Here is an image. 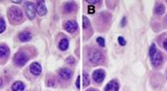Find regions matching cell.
Segmentation results:
<instances>
[{
    "label": "cell",
    "instance_id": "1",
    "mask_svg": "<svg viewBox=\"0 0 167 91\" xmlns=\"http://www.w3.org/2000/svg\"><path fill=\"white\" fill-rule=\"evenodd\" d=\"M87 60L90 61V63L96 65L99 63H102L104 60V56L101 52H99L96 49H90L87 53Z\"/></svg>",
    "mask_w": 167,
    "mask_h": 91
},
{
    "label": "cell",
    "instance_id": "2",
    "mask_svg": "<svg viewBox=\"0 0 167 91\" xmlns=\"http://www.w3.org/2000/svg\"><path fill=\"white\" fill-rule=\"evenodd\" d=\"M149 55H150V58H151L152 64L154 66L158 67L162 63V55H161L160 52H159V51L157 50L155 44H152L151 47H150Z\"/></svg>",
    "mask_w": 167,
    "mask_h": 91
},
{
    "label": "cell",
    "instance_id": "3",
    "mask_svg": "<svg viewBox=\"0 0 167 91\" xmlns=\"http://www.w3.org/2000/svg\"><path fill=\"white\" fill-rule=\"evenodd\" d=\"M9 18L12 21V23H19L23 19L22 11L16 7H13L9 10Z\"/></svg>",
    "mask_w": 167,
    "mask_h": 91
},
{
    "label": "cell",
    "instance_id": "4",
    "mask_svg": "<svg viewBox=\"0 0 167 91\" xmlns=\"http://www.w3.org/2000/svg\"><path fill=\"white\" fill-rule=\"evenodd\" d=\"M28 59H29V57H28V55L24 52H18L16 53L15 58H14V60H15V63L18 65V66H23Z\"/></svg>",
    "mask_w": 167,
    "mask_h": 91
},
{
    "label": "cell",
    "instance_id": "5",
    "mask_svg": "<svg viewBox=\"0 0 167 91\" xmlns=\"http://www.w3.org/2000/svg\"><path fill=\"white\" fill-rule=\"evenodd\" d=\"M25 12L30 19H34L36 15V8L33 2H26L25 3Z\"/></svg>",
    "mask_w": 167,
    "mask_h": 91
},
{
    "label": "cell",
    "instance_id": "6",
    "mask_svg": "<svg viewBox=\"0 0 167 91\" xmlns=\"http://www.w3.org/2000/svg\"><path fill=\"white\" fill-rule=\"evenodd\" d=\"M105 76H106V73L102 69H97V70H95V71L93 72V75H92L94 81H95L96 83H102L104 81Z\"/></svg>",
    "mask_w": 167,
    "mask_h": 91
},
{
    "label": "cell",
    "instance_id": "7",
    "mask_svg": "<svg viewBox=\"0 0 167 91\" xmlns=\"http://www.w3.org/2000/svg\"><path fill=\"white\" fill-rule=\"evenodd\" d=\"M64 27L65 31H67L69 33H74L78 29V25H77V23H76L74 20H68V21H66L65 23H64Z\"/></svg>",
    "mask_w": 167,
    "mask_h": 91
},
{
    "label": "cell",
    "instance_id": "8",
    "mask_svg": "<svg viewBox=\"0 0 167 91\" xmlns=\"http://www.w3.org/2000/svg\"><path fill=\"white\" fill-rule=\"evenodd\" d=\"M30 72L35 76H38L41 73V66L38 62H33L30 65Z\"/></svg>",
    "mask_w": 167,
    "mask_h": 91
},
{
    "label": "cell",
    "instance_id": "9",
    "mask_svg": "<svg viewBox=\"0 0 167 91\" xmlns=\"http://www.w3.org/2000/svg\"><path fill=\"white\" fill-rule=\"evenodd\" d=\"M36 10H37L38 14L40 15L41 16L46 15V13H47V10H46V7H45V3H44L43 1H38L37 3Z\"/></svg>",
    "mask_w": 167,
    "mask_h": 91
},
{
    "label": "cell",
    "instance_id": "10",
    "mask_svg": "<svg viewBox=\"0 0 167 91\" xmlns=\"http://www.w3.org/2000/svg\"><path fill=\"white\" fill-rule=\"evenodd\" d=\"M119 84L116 81H110L105 87V91H118Z\"/></svg>",
    "mask_w": 167,
    "mask_h": 91
},
{
    "label": "cell",
    "instance_id": "11",
    "mask_svg": "<svg viewBox=\"0 0 167 91\" xmlns=\"http://www.w3.org/2000/svg\"><path fill=\"white\" fill-rule=\"evenodd\" d=\"M59 74L60 76L62 77L63 79L64 80H70L71 77H72V71L70 69H68V68H63V69H61L59 71Z\"/></svg>",
    "mask_w": 167,
    "mask_h": 91
},
{
    "label": "cell",
    "instance_id": "12",
    "mask_svg": "<svg viewBox=\"0 0 167 91\" xmlns=\"http://www.w3.org/2000/svg\"><path fill=\"white\" fill-rule=\"evenodd\" d=\"M18 38H19V41H30V39L32 38V35H31V33L30 32H28V31H24V32H21L19 35H18Z\"/></svg>",
    "mask_w": 167,
    "mask_h": 91
},
{
    "label": "cell",
    "instance_id": "13",
    "mask_svg": "<svg viewBox=\"0 0 167 91\" xmlns=\"http://www.w3.org/2000/svg\"><path fill=\"white\" fill-rule=\"evenodd\" d=\"M25 85L22 82H15L12 85V90L13 91H24Z\"/></svg>",
    "mask_w": 167,
    "mask_h": 91
},
{
    "label": "cell",
    "instance_id": "14",
    "mask_svg": "<svg viewBox=\"0 0 167 91\" xmlns=\"http://www.w3.org/2000/svg\"><path fill=\"white\" fill-rule=\"evenodd\" d=\"M68 45H69L68 39L67 38H63V39H61V41L59 42V48L62 51H65L66 49L68 48Z\"/></svg>",
    "mask_w": 167,
    "mask_h": 91
},
{
    "label": "cell",
    "instance_id": "15",
    "mask_svg": "<svg viewBox=\"0 0 167 91\" xmlns=\"http://www.w3.org/2000/svg\"><path fill=\"white\" fill-rule=\"evenodd\" d=\"M8 55H9V48L6 45L1 44L0 45V58H5Z\"/></svg>",
    "mask_w": 167,
    "mask_h": 91
},
{
    "label": "cell",
    "instance_id": "16",
    "mask_svg": "<svg viewBox=\"0 0 167 91\" xmlns=\"http://www.w3.org/2000/svg\"><path fill=\"white\" fill-rule=\"evenodd\" d=\"M75 8H76V5H75L73 2H68V3H66L65 6H64V10H65L66 13H71V12H73V11L75 10Z\"/></svg>",
    "mask_w": 167,
    "mask_h": 91
},
{
    "label": "cell",
    "instance_id": "17",
    "mask_svg": "<svg viewBox=\"0 0 167 91\" xmlns=\"http://www.w3.org/2000/svg\"><path fill=\"white\" fill-rule=\"evenodd\" d=\"M155 12L157 15H163L165 12V8L162 4H157V6H156V9H155Z\"/></svg>",
    "mask_w": 167,
    "mask_h": 91
},
{
    "label": "cell",
    "instance_id": "18",
    "mask_svg": "<svg viewBox=\"0 0 167 91\" xmlns=\"http://www.w3.org/2000/svg\"><path fill=\"white\" fill-rule=\"evenodd\" d=\"M5 29H6V23H5V20L0 18V34L3 33L5 31Z\"/></svg>",
    "mask_w": 167,
    "mask_h": 91
},
{
    "label": "cell",
    "instance_id": "19",
    "mask_svg": "<svg viewBox=\"0 0 167 91\" xmlns=\"http://www.w3.org/2000/svg\"><path fill=\"white\" fill-rule=\"evenodd\" d=\"M83 25H84V29H87V28H88V26L90 25V20H88L87 16H84L83 18Z\"/></svg>",
    "mask_w": 167,
    "mask_h": 91
},
{
    "label": "cell",
    "instance_id": "20",
    "mask_svg": "<svg viewBox=\"0 0 167 91\" xmlns=\"http://www.w3.org/2000/svg\"><path fill=\"white\" fill-rule=\"evenodd\" d=\"M88 84H90V78H88V75L85 72L84 73V85L87 86Z\"/></svg>",
    "mask_w": 167,
    "mask_h": 91
},
{
    "label": "cell",
    "instance_id": "21",
    "mask_svg": "<svg viewBox=\"0 0 167 91\" xmlns=\"http://www.w3.org/2000/svg\"><path fill=\"white\" fill-rule=\"evenodd\" d=\"M96 41H97V43L100 45V46H102V47L105 46V39H104L103 37H97V38H96Z\"/></svg>",
    "mask_w": 167,
    "mask_h": 91
},
{
    "label": "cell",
    "instance_id": "22",
    "mask_svg": "<svg viewBox=\"0 0 167 91\" xmlns=\"http://www.w3.org/2000/svg\"><path fill=\"white\" fill-rule=\"evenodd\" d=\"M66 62H67L68 64L73 65L75 63V59L72 58V57H69V58H67V60H66Z\"/></svg>",
    "mask_w": 167,
    "mask_h": 91
},
{
    "label": "cell",
    "instance_id": "23",
    "mask_svg": "<svg viewBox=\"0 0 167 91\" xmlns=\"http://www.w3.org/2000/svg\"><path fill=\"white\" fill-rule=\"evenodd\" d=\"M118 42H119L120 45H125L126 44V41L124 39V37H118Z\"/></svg>",
    "mask_w": 167,
    "mask_h": 91
},
{
    "label": "cell",
    "instance_id": "24",
    "mask_svg": "<svg viewBox=\"0 0 167 91\" xmlns=\"http://www.w3.org/2000/svg\"><path fill=\"white\" fill-rule=\"evenodd\" d=\"M88 13H90V14H93L94 13V7L93 6L88 7Z\"/></svg>",
    "mask_w": 167,
    "mask_h": 91
},
{
    "label": "cell",
    "instance_id": "25",
    "mask_svg": "<svg viewBox=\"0 0 167 91\" xmlns=\"http://www.w3.org/2000/svg\"><path fill=\"white\" fill-rule=\"evenodd\" d=\"M125 24H126V18H123V19H122V21H121V26L124 27Z\"/></svg>",
    "mask_w": 167,
    "mask_h": 91
},
{
    "label": "cell",
    "instance_id": "26",
    "mask_svg": "<svg viewBox=\"0 0 167 91\" xmlns=\"http://www.w3.org/2000/svg\"><path fill=\"white\" fill-rule=\"evenodd\" d=\"M76 85H77V87H78V88H80V77H78V79H77Z\"/></svg>",
    "mask_w": 167,
    "mask_h": 91
},
{
    "label": "cell",
    "instance_id": "27",
    "mask_svg": "<svg viewBox=\"0 0 167 91\" xmlns=\"http://www.w3.org/2000/svg\"><path fill=\"white\" fill-rule=\"evenodd\" d=\"M88 4H96V3H100L99 1H90V0H87V1Z\"/></svg>",
    "mask_w": 167,
    "mask_h": 91
},
{
    "label": "cell",
    "instance_id": "28",
    "mask_svg": "<svg viewBox=\"0 0 167 91\" xmlns=\"http://www.w3.org/2000/svg\"><path fill=\"white\" fill-rule=\"evenodd\" d=\"M163 46H164V48L167 50V38L164 39V41H163Z\"/></svg>",
    "mask_w": 167,
    "mask_h": 91
},
{
    "label": "cell",
    "instance_id": "29",
    "mask_svg": "<svg viewBox=\"0 0 167 91\" xmlns=\"http://www.w3.org/2000/svg\"><path fill=\"white\" fill-rule=\"evenodd\" d=\"M2 84H3V82H2V79H1V78H0V87H1V86H2Z\"/></svg>",
    "mask_w": 167,
    "mask_h": 91
},
{
    "label": "cell",
    "instance_id": "30",
    "mask_svg": "<svg viewBox=\"0 0 167 91\" xmlns=\"http://www.w3.org/2000/svg\"><path fill=\"white\" fill-rule=\"evenodd\" d=\"M13 3H15V4H19V3H21L20 1H13Z\"/></svg>",
    "mask_w": 167,
    "mask_h": 91
},
{
    "label": "cell",
    "instance_id": "31",
    "mask_svg": "<svg viewBox=\"0 0 167 91\" xmlns=\"http://www.w3.org/2000/svg\"><path fill=\"white\" fill-rule=\"evenodd\" d=\"M87 91H96V90H94V89H88Z\"/></svg>",
    "mask_w": 167,
    "mask_h": 91
}]
</instances>
